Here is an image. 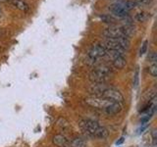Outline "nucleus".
Masks as SVG:
<instances>
[{
  "label": "nucleus",
  "mask_w": 157,
  "mask_h": 147,
  "mask_svg": "<svg viewBox=\"0 0 157 147\" xmlns=\"http://www.w3.org/2000/svg\"><path fill=\"white\" fill-rule=\"evenodd\" d=\"M148 60L150 63H156L157 61V55H156V52L154 51H152L149 53V55H148Z\"/></svg>",
  "instance_id": "obj_18"
},
{
  "label": "nucleus",
  "mask_w": 157,
  "mask_h": 147,
  "mask_svg": "<svg viewBox=\"0 0 157 147\" xmlns=\"http://www.w3.org/2000/svg\"><path fill=\"white\" fill-rule=\"evenodd\" d=\"M101 97L105 98L107 100H110L112 102H117V103H123L124 101V96H123L122 93L116 89V88L113 87H109L108 89H106L104 92L102 93Z\"/></svg>",
  "instance_id": "obj_4"
},
{
  "label": "nucleus",
  "mask_w": 157,
  "mask_h": 147,
  "mask_svg": "<svg viewBox=\"0 0 157 147\" xmlns=\"http://www.w3.org/2000/svg\"><path fill=\"white\" fill-rule=\"evenodd\" d=\"M124 140H125L124 137H121V138L116 142V144H117V145H120V144H122V143H123V142H124Z\"/></svg>",
  "instance_id": "obj_21"
},
{
  "label": "nucleus",
  "mask_w": 157,
  "mask_h": 147,
  "mask_svg": "<svg viewBox=\"0 0 157 147\" xmlns=\"http://www.w3.org/2000/svg\"><path fill=\"white\" fill-rule=\"evenodd\" d=\"M147 45H148V41H147V40H145L144 43H142V45L140 47V56L144 55V54L146 52V50H147Z\"/></svg>",
  "instance_id": "obj_19"
},
{
  "label": "nucleus",
  "mask_w": 157,
  "mask_h": 147,
  "mask_svg": "<svg viewBox=\"0 0 157 147\" xmlns=\"http://www.w3.org/2000/svg\"><path fill=\"white\" fill-rule=\"evenodd\" d=\"M52 141H53V144L57 147H68L69 146V140L67 139V137L61 134L54 135Z\"/></svg>",
  "instance_id": "obj_10"
},
{
  "label": "nucleus",
  "mask_w": 157,
  "mask_h": 147,
  "mask_svg": "<svg viewBox=\"0 0 157 147\" xmlns=\"http://www.w3.org/2000/svg\"><path fill=\"white\" fill-rule=\"evenodd\" d=\"M6 1H8V0H0V2H6Z\"/></svg>",
  "instance_id": "obj_23"
},
{
  "label": "nucleus",
  "mask_w": 157,
  "mask_h": 147,
  "mask_svg": "<svg viewBox=\"0 0 157 147\" xmlns=\"http://www.w3.org/2000/svg\"><path fill=\"white\" fill-rule=\"evenodd\" d=\"M103 36L106 39H115L119 37H126L124 32H122L120 26H110L104 29Z\"/></svg>",
  "instance_id": "obj_5"
},
{
  "label": "nucleus",
  "mask_w": 157,
  "mask_h": 147,
  "mask_svg": "<svg viewBox=\"0 0 157 147\" xmlns=\"http://www.w3.org/2000/svg\"><path fill=\"white\" fill-rule=\"evenodd\" d=\"M136 4H139V5H148L151 4V2L153 0H132Z\"/></svg>",
  "instance_id": "obj_20"
},
{
  "label": "nucleus",
  "mask_w": 157,
  "mask_h": 147,
  "mask_svg": "<svg viewBox=\"0 0 157 147\" xmlns=\"http://www.w3.org/2000/svg\"><path fill=\"white\" fill-rule=\"evenodd\" d=\"M94 70L104 74V75H107V76H111L113 73L112 67H110L109 65H107V64H104V63H100V64H98V65H96L94 67Z\"/></svg>",
  "instance_id": "obj_13"
},
{
  "label": "nucleus",
  "mask_w": 157,
  "mask_h": 147,
  "mask_svg": "<svg viewBox=\"0 0 157 147\" xmlns=\"http://www.w3.org/2000/svg\"><path fill=\"white\" fill-rule=\"evenodd\" d=\"M12 3V5L15 7L19 9L20 11H23V12H27L29 10V4L25 1V0H10Z\"/></svg>",
  "instance_id": "obj_12"
},
{
  "label": "nucleus",
  "mask_w": 157,
  "mask_h": 147,
  "mask_svg": "<svg viewBox=\"0 0 157 147\" xmlns=\"http://www.w3.org/2000/svg\"><path fill=\"white\" fill-rule=\"evenodd\" d=\"M69 147H86V144L83 139L80 137H75L71 141H69Z\"/></svg>",
  "instance_id": "obj_15"
},
{
  "label": "nucleus",
  "mask_w": 157,
  "mask_h": 147,
  "mask_svg": "<svg viewBox=\"0 0 157 147\" xmlns=\"http://www.w3.org/2000/svg\"><path fill=\"white\" fill-rule=\"evenodd\" d=\"M139 82H140V71H139V68L136 69L135 74H134V80H132V85H134L135 87H137L139 85Z\"/></svg>",
  "instance_id": "obj_17"
},
{
  "label": "nucleus",
  "mask_w": 157,
  "mask_h": 147,
  "mask_svg": "<svg viewBox=\"0 0 157 147\" xmlns=\"http://www.w3.org/2000/svg\"><path fill=\"white\" fill-rule=\"evenodd\" d=\"M2 17H3V12H2L1 7H0V19H2Z\"/></svg>",
  "instance_id": "obj_22"
},
{
  "label": "nucleus",
  "mask_w": 157,
  "mask_h": 147,
  "mask_svg": "<svg viewBox=\"0 0 157 147\" xmlns=\"http://www.w3.org/2000/svg\"><path fill=\"white\" fill-rule=\"evenodd\" d=\"M78 125H80L82 131L90 137L104 139L109 135V132H108V130L106 127L100 126L96 121H93L91 119L81 120Z\"/></svg>",
  "instance_id": "obj_1"
},
{
  "label": "nucleus",
  "mask_w": 157,
  "mask_h": 147,
  "mask_svg": "<svg viewBox=\"0 0 157 147\" xmlns=\"http://www.w3.org/2000/svg\"><path fill=\"white\" fill-rule=\"evenodd\" d=\"M150 15L148 12H145V11H140V12H137L135 15V20L136 22H140V23H144L146 22L147 20L149 19Z\"/></svg>",
  "instance_id": "obj_14"
},
{
  "label": "nucleus",
  "mask_w": 157,
  "mask_h": 147,
  "mask_svg": "<svg viewBox=\"0 0 157 147\" xmlns=\"http://www.w3.org/2000/svg\"><path fill=\"white\" fill-rule=\"evenodd\" d=\"M110 86L107 85L106 83H92L88 86V92L92 94V96H101L102 93L106 89H108Z\"/></svg>",
  "instance_id": "obj_7"
},
{
  "label": "nucleus",
  "mask_w": 157,
  "mask_h": 147,
  "mask_svg": "<svg viewBox=\"0 0 157 147\" xmlns=\"http://www.w3.org/2000/svg\"><path fill=\"white\" fill-rule=\"evenodd\" d=\"M109 9H110L111 13L117 17H119V18L128 17V13H129V11H127L121 2H117V3L112 4L109 7Z\"/></svg>",
  "instance_id": "obj_8"
},
{
  "label": "nucleus",
  "mask_w": 157,
  "mask_h": 147,
  "mask_svg": "<svg viewBox=\"0 0 157 147\" xmlns=\"http://www.w3.org/2000/svg\"><path fill=\"white\" fill-rule=\"evenodd\" d=\"M103 111L109 116L117 115L118 113H120L122 111V104L121 103H117V102H112L111 104L109 106H107Z\"/></svg>",
  "instance_id": "obj_9"
},
{
  "label": "nucleus",
  "mask_w": 157,
  "mask_h": 147,
  "mask_svg": "<svg viewBox=\"0 0 157 147\" xmlns=\"http://www.w3.org/2000/svg\"><path fill=\"white\" fill-rule=\"evenodd\" d=\"M106 49L101 45V43H97L92 45L87 51L86 62L90 65H95L98 59L105 57Z\"/></svg>",
  "instance_id": "obj_2"
},
{
  "label": "nucleus",
  "mask_w": 157,
  "mask_h": 147,
  "mask_svg": "<svg viewBox=\"0 0 157 147\" xmlns=\"http://www.w3.org/2000/svg\"><path fill=\"white\" fill-rule=\"evenodd\" d=\"M88 78H90V81L92 83H106L108 80L110 78V76L104 75V74H102L96 70H93L90 72Z\"/></svg>",
  "instance_id": "obj_6"
},
{
  "label": "nucleus",
  "mask_w": 157,
  "mask_h": 147,
  "mask_svg": "<svg viewBox=\"0 0 157 147\" xmlns=\"http://www.w3.org/2000/svg\"><path fill=\"white\" fill-rule=\"evenodd\" d=\"M112 64V67L117 69V70H122L123 68L126 66L127 64V60L125 58V55H122V56H118L115 59H113L111 61Z\"/></svg>",
  "instance_id": "obj_11"
},
{
  "label": "nucleus",
  "mask_w": 157,
  "mask_h": 147,
  "mask_svg": "<svg viewBox=\"0 0 157 147\" xmlns=\"http://www.w3.org/2000/svg\"><path fill=\"white\" fill-rule=\"evenodd\" d=\"M148 73L152 77H157V65L156 63H151L148 67Z\"/></svg>",
  "instance_id": "obj_16"
},
{
  "label": "nucleus",
  "mask_w": 157,
  "mask_h": 147,
  "mask_svg": "<svg viewBox=\"0 0 157 147\" xmlns=\"http://www.w3.org/2000/svg\"><path fill=\"white\" fill-rule=\"evenodd\" d=\"M85 103L91 108H95V109H100L104 110L107 106H109L112 101L107 100L105 98H103L101 96H90L86 97L85 99Z\"/></svg>",
  "instance_id": "obj_3"
}]
</instances>
